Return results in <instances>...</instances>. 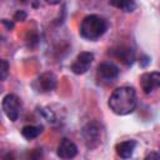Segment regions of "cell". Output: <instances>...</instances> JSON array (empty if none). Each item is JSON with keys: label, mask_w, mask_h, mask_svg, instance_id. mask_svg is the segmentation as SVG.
Wrapping results in <instances>:
<instances>
[{"label": "cell", "mask_w": 160, "mask_h": 160, "mask_svg": "<svg viewBox=\"0 0 160 160\" xmlns=\"http://www.w3.org/2000/svg\"><path fill=\"white\" fill-rule=\"evenodd\" d=\"M92 60H94V54L92 52L81 51L80 54H78L75 61L70 65V70L76 75H82L89 70L90 65L92 64Z\"/></svg>", "instance_id": "obj_5"}, {"label": "cell", "mask_w": 160, "mask_h": 160, "mask_svg": "<svg viewBox=\"0 0 160 160\" xmlns=\"http://www.w3.org/2000/svg\"><path fill=\"white\" fill-rule=\"evenodd\" d=\"M39 40H40V38H39L38 32H35V31H31V32H29V34H28V38H26V42H28V46H30V48H34V46H36V45L39 44Z\"/></svg>", "instance_id": "obj_15"}, {"label": "cell", "mask_w": 160, "mask_h": 160, "mask_svg": "<svg viewBox=\"0 0 160 160\" xmlns=\"http://www.w3.org/2000/svg\"><path fill=\"white\" fill-rule=\"evenodd\" d=\"M145 159H158V160H160V154H159V152L152 151V152L148 154V155L145 156Z\"/></svg>", "instance_id": "obj_20"}, {"label": "cell", "mask_w": 160, "mask_h": 160, "mask_svg": "<svg viewBox=\"0 0 160 160\" xmlns=\"http://www.w3.org/2000/svg\"><path fill=\"white\" fill-rule=\"evenodd\" d=\"M119 72H120V69L115 64L110 61H104L98 66L96 75L100 81L110 82V81H114L119 76Z\"/></svg>", "instance_id": "obj_7"}, {"label": "cell", "mask_w": 160, "mask_h": 160, "mask_svg": "<svg viewBox=\"0 0 160 160\" xmlns=\"http://www.w3.org/2000/svg\"><path fill=\"white\" fill-rule=\"evenodd\" d=\"M1 24H2L8 30H11V29L14 28V22H12V21H9L8 19H2V20H1Z\"/></svg>", "instance_id": "obj_19"}, {"label": "cell", "mask_w": 160, "mask_h": 160, "mask_svg": "<svg viewBox=\"0 0 160 160\" xmlns=\"http://www.w3.org/2000/svg\"><path fill=\"white\" fill-rule=\"evenodd\" d=\"M110 54L126 66H131L135 61V51L129 46H124V45L116 46L111 49Z\"/></svg>", "instance_id": "obj_9"}, {"label": "cell", "mask_w": 160, "mask_h": 160, "mask_svg": "<svg viewBox=\"0 0 160 160\" xmlns=\"http://www.w3.org/2000/svg\"><path fill=\"white\" fill-rule=\"evenodd\" d=\"M42 130L44 128L41 125H25L21 129V135L26 140H32V139H36L42 132Z\"/></svg>", "instance_id": "obj_12"}, {"label": "cell", "mask_w": 160, "mask_h": 160, "mask_svg": "<svg viewBox=\"0 0 160 160\" xmlns=\"http://www.w3.org/2000/svg\"><path fill=\"white\" fill-rule=\"evenodd\" d=\"M36 110L41 115V118L45 119L48 122H50V124H55L56 122V115H55V112L51 109L44 108V106H38Z\"/></svg>", "instance_id": "obj_14"}, {"label": "cell", "mask_w": 160, "mask_h": 160, "mask_svg": "<svg viewBox=\"0 0 160 160\" xmlns=\"http://www.w3.org/2000/svg\"><path fill=\"white\" fill-rule=\"evenodd\" d=\"M1 108L10 121H16L21 112V101L15 94H8L2 98Z\"/></svg>", "instance_id": "obj_4"}, {"label": "cell", "mask_w": 160, "mask_h": 160, "mask_svg": "<svg viewBox=\"0 0 160 160\" xmlns=\"http://www.w3.org/2000/svg\"><path fill=\"white\" fill-rule=\"evenodd\" d=\"M26 18H28V14H26V11H24V10H18V11L14 14V20H15V21H25Z\"/></svg>", "instance_id": "obj_17"}, {"label": "cell", "mask_w": 160, "mask_h": 160, "mask_svg": "<svg viewBox=\"0 0 160 160\" xmlns=\"http://www.w3.org/2000/svg\"><path fill=\"white\" fill-rule=\"evenodd\" d=\"M110 5L125 12H132L136 9L135 0H110Z\"/></svg>", "instance_id": "obj_13"}, {"label": "cell", "mask_w": 160, "mask_h": 160, "mask_svg": "<svg viewBox=\"0 0 160 160\" xmlns=\"http://www.w3.org/2000/svg\"><path fill=\"white\" fill-rule=\"evenodd\" d=\"M78 154V146L74 141H71L70 139L68 138H64L61 139V141L59 142L58 145V149H56V155L60 158V159H72L75 158Z\"/></svg>", "instance_id": "obj_10"}, {"label": "cell", "mask_w": 160, "mask_h": 160, "mask_svg": "<svg viewBox=\"0 0 160 160\" xmlns=\"http://www.w3.org/2000/svg\"><path fill=\"white\" fill-rule=\"evenodd\" d=\"M135 148H136L135 140H125V141H120L115 145V151H116L118 156H120L121 159H129L132 156Z\"/></svg>", "instance_id": "obj_11"}, {"label": "cell", "mask_w": 160, "mask_h": 160, "mask_svg": "<svg viewBox=\"0 0 160 160\" xmlns=\"http://www.w3.org/2000/svg\"><path fill=\"white\" fill-rule=\"evenodd\" d=\"M136 104H138L136 91L131 86L116 88L111 92L108 101L110 110L119 116H124L134 112V110L136 109Z\"/></svg>", "instance_id": "obj_1"}, {"label": "cell", "mask_w": 160, "mask_h": 160, "mask_svg": "<svg viewBox=\"0 0 160 160\" xmlns=\"http://www.w3.org/2000/svg\"><path fill=\"white\" fill-rule=\"evenodd\" d=\"M56 84H58V79L55 74L46 71L35 80L34 86L39 92H50L56 88Z\"/></svg>", "instance_id": "obj_8"}, {"label": "cell", "mask_w": 160, "mask_h": 160, "mask_svg": "<svg viewBox=\"0 0 160 160\" xmlns=\"http://www.w3.org/2000/svg\"><path fill=\"white\" fill-rule=\"evenodd\" d=\"M22 1H25V0H22Z\"/></svg>", "instance_id": "obj_22"}, {"label": "cell", "mask_w": 160, "mask_h": 160, "mask_svg": "<svg viewBox=\"0 0 160 160\" xmlns=\"http://www.w3.org/2000/svg\"><path fill=\"white\" fill-rule=\"evenodd\" d=\"M101 125L98 121H90L85 124L81 129V136L85 146L89 150L96 149L101 142Z\"/></svg>", "instance_id": "obj_3"}, {"label": "cell", "mask_w": 160, "mask_h": 160, "mask_svg": "<svg viewBox=\"0 0 160 160\" xmlns=\"http://www.w3.org/2000/svg\"><path fill=\"white\" fill-rule=\"evenodd\" d=\"M45 2L49 5H58L61 2V0H45Z\"/></svg>", "instance_id": "obj_21"}, {"label": "cell", "mask_w": 160, "mask_h": 160, "mask_svg": "<svg viewBox=\"0 0 160 160\" xmlns=\"http://www.w3.org/2000/svg\"><path fill=\"white\" fill-rule=\"evenodd\" d=\"M8 71H9V62L6 60H1V81L6 79Z\"/></svg>", "instance_id": "obj_16"}, {"label": "cell", "mask_w": 160, "mask_h": 160, "mask_svg": "<svg viewBox=\"0 0 160 160\" xmlns=\"http://www.w3.org/2000/svg\"><path fill=\"white\" fill-rule=\"evenodd\" d=\"M106 30H108V21L96 14H90L81 20L79 32L82 39L94 41L100 36H102Z\"/></svg>", "instance_id": "obj_2"}, {"label": "cell", "mask_w": 160, "mask_h": 160, "mask_svg": "<svg viewBox=\"0 0 160 160\" xmlns=\"http://www.w3.org/2000/svg\"><path fill=\"white\" fill-rule=\"evenodd\" d=\"M140 86L144 94H151L155 89L160 88V72L159 71H151V72H144L140 79Z\"/></svg>", "instance_id": "obj_6"}, {"label": "cell", "mask_w": 160, "mask_h": 160, "mask_svg": "<svg viewBox=\"0 0 160 160\" xmlns=\"http://www.w3.org/2000/svg\"><path fill=\"white\" fill-rule=\"evenodd\" d=\"M150 61H151V59H150V56H148V55H141L140 59H139L140 66H142V68H146V66L150 64Z\"/></svg>", "instance_id": "obj_18"}]
</instances>
